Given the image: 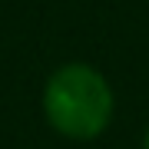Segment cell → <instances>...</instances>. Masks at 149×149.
I'll use <instances>...</instances> for the list:
<instances>
[{"label": "cell", "instance_id": "cell-2", "mask_svg": "<svg viewBox=\"0 0 149 149\" xmlns=\"http://www.w3.org/2000/svg\"><path fill=\"white\" fill-rule=\"evenodd\" d=\"M143 149H149V129H146V136H143Z\"/></svg>", "mask_w": 149, "mask_h": 149}, {"label": "cell", "instance_id": "cell-1", "mask_svg": "<svg viewBox=\"0 0 149 149\" xmlns=\"http://www.w3.org/2000/svg\"><path fill=\"white\" fill-rule=\"evenodd\" d=\"M113 90L90 63H63L43 86L47 123L66 139H96L113 119Z\"/></svg>", "mask_w": 149, "mask_h": 149}]
</instances>
